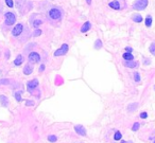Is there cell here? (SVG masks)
<instances>
[{
	"mask_svg": "<svg viewBox=\"0 0 155 143\" xmlns=\"http://www.w3.org/2000/svg\"><path fill=\"white\" fill-rule=\"evenodd\" d=\"M149 4L148 0H135L133 4V9L136 11H144Z\"/></svg>",
	"mask_w": 155,
	"mask_h": 143,
	"instance_id": "obj_1",
	"label": "cell"
},
{
	"mask_svg": "<svg viewBox=\"0 0 155 143\" xmlns=\"http://www.w3.org/2000/svg\"><path fill=\"white\" fill-rule=\"evenodd\" d=\"M62 16V11L57 8H53L49 11V17L53 20H58Z\"/></svg>",
	"mask_w": 155,
	"mask_h": 143,
	"instance_id": "obj_2",
	"label": "cell"
},
{
	"mask_svg": "<svg viewBox=\"0 0 155 143\" xmlns=\"http://www.w3.org/2000/svg\"><path fill=\"white\" fill-rule=\"evenodd\" d=\"M4 16H5V23L8 26H12V24L15 23V21H16V16H15V14L12 13V12L5 13Z\"/></svg>",
	"mask_w": 155,
	"mask_h": 143,
	"instance_id": "obj_3",
	"label": "cell"
},
{
	"mask_svg": "<svg viewBox=\"0 0 155 143\" xmlns=\"http://www.w3.org/2000/svg\"><path fill=\"white\" fill-rule=\"evenodd\" d=\"M68 45L67 43H64L62 46L59 49H57L55 52H54V56H62V55H65L67 52H68Z\"/></svg>",
	"mask_w": 155,
	"mask_h": 143,
	"instance_id": "obj_4",
	"label": "cell"
},
{
	"mask_svg": "<svg viewBox=\"0 0 155 143\" xmlns=\"http://www.w3.org/2000/svg\"><path fill=\"white\" fill-rule=\"evenodd\" d=\"M40 60V56L38 53L36 52H31L29 54V61L32 63V64H35V63H38Z\"/></svg>",
	"mask_w": 155,
	"mask_h": 143,
	"instance_id": "obj_5",
	"label": "cell"
},
{
	"mask_svg": "<svg viewBox=\"0 0 155 143\" xmlns=\"http://www.w3.org/2000/svg\"><path fill=\"white\" fill-rule=\"evenodd\" d=\"M37 85H38V81L35 78V79H32V81H30V82H28V84H27V88H28V91L29 92H33V90L37 87Z\"/></svg>",
	"mask_w": 155,
	"mask_h": 143,
	"instance_id": "obj_6",
	"label": "cell"
},
{
	"mask_svg": "<svg viewBox=\"0 0 155 143\" xmlns=\"http://www.w3.org/2000/svg\"><path fill=\"white\" fill-rule=\"evenodd\" d=\"M22 30H23V26L21 23H18V24H16L14 27V29L12 31V34L14 36H18V35H20L22 33Z\"/></svg>",
	"mask_w": 155,
	"mask_h": 143,
	"instance_id": "obj_7",
	"label": "cell"
},
{
	"mask_svg": "<svg viewBox=\"0 0 155 143\" xmlns=\"http://www.w3.org/2000/svg\"><path fill=\"white\" fill-rule=\"evenodd\" d=\"M74 130H75V133L78 135L83 136V137L86 136V129H85V127L82 126V125H75L74 126Z\"/></svg>",
	"mask_w": 155,
	"mask_h": 143,
	"instance_id": "obj_8",
	"label": "cell"
},
{
	"mask_svg": "<svg viewBox=\"0 0 155 143\" xmlns=\"http://www.w3.org/2000/svg\"><path fill=\"white\" fill-rule=\"evenodd\" d=\"M138 65V63L135 60H126L124 61V66L128 68H136Z\"/></svg>",
	"mask_w": 155,
	"mask_h": 143,
	"instance_id": "obj_9",
	"label": "cell"
},
{
	"mask_svg": "<svg viewBox=\"0 0 155 143\" xmlns=\"http://www.w3.org/2000/svg\"><path fill=\"white\" fill-rule=\"evenodd\" d=\"M132 20L135 21V22L140 23V22L144 20V18H142V16H141V15H139V14H134V15L132 16Z\"/></svg>",
	"mask_w": 155,
	"mask_h": 143,
	"instance_id": "obj_10",
	"label": "cell"
},
{
	"mask_svg": "<svg viewBox=\"0 0 155 143\" xmlns=\"http://www.w3.org/2000/svg\"><path fill=\"white\" fill-rule=\"evenodd\" d=\"M108 5H110V8H112L114 10H120V4H119V2L117 1V0H114V1L110 2Z\"/></svg>",
	"mask_w": 155,
	"mask_h": 143,
	"instance_id": "obj_11",
	"label": "cell"
},
{
	"mask_svg": "<svg viewBox=\"0 0 155 143\" xmlns=\"http://www.w3.org/2000/svg\"><path fill=\"white\" fill-rule=\"evenodd\" d=\"M90 27H91L90 22H89V21H86V22L82 26V28H81V32H82V33H86V32L90 29Z\"/></svg>",
	"mask_w": 155,
	"mask_h": 143,
	"instance_id": "obj_12",
	"label": "cell"
},
{
	"mask_svg": "<svg viewBox=\"0 0 155 143\" xmlns=\"http://www.w3.org/2000/svg\"><path fill=\"white\" fill-rule=\"evenodd\" d=\"M0 103H1L2 106L7 107L9 105V99L7 97H4V95H0Z\"/></svg>",
	"mask_w": 155,
	"mask_h": 143,
	"instance_id": "obj_13",
	"label": "cell"
},
{
	"mask_svg": "<svg viewBox=\"0 0 155 143\" xmlns=\"http://www.w3.org/2000/svg\"><path fill=\"white\" fill-rule=\"evenodd\" d=\"M32 71H33V68L31 67L30 65H27V66L23 68V73H25L26 75H29V74H31V73H32Z\"/></svg>",
	"mask_w": 155,
	"mask_h": 143,
	"instance_id": "obj_14",
	"label": "cell"
},
{
	"mask_svg": "<svg viewBox=\"0 0 155 143\" xmlns=\"http://www.w3.org/2000/svg\"><path fill=\"white\" fill-rule=\"evenodd\" d=\"M22 61H23V57H22L21 55H18V56L16 57V59L14 60V64H15L16 66H19V65H21V64H22Z\"/></svg>",
	"mask_w": 155,
	"mask_h": 143,
	"instance_id": "obj_15",
	"label": "cell"
},
{
	"mask_svg": "<svg viewBox=\"0 0 155 143\" xmlns=\"http://www.w3.org/2000/svg\"><path fill=\"white\" fill-rule=\"evenodd\" d=\"M123 58H124L126 60H133L134 59V56L132 55V53L126 52V53H123Z\"/></svg>",
	"mask_w": 155,
	"mask_h": 143,
	"instance_id": "obj_16",
	"label": "cell"
},
{
	"mask_svg": "<svg viewBox=\"0 0 155 143\" xmlns=\"http://www.w3.org/2000/svg\"><path fill=\"white\" fill-rule=\"evenodd\" d=\"M138 107V103H131L129 106H128V110L129 111H135Z\"/></svg>",
	"mask_w": 155,
	"mask_h": 143,
	"instance_id": "obj_17",
	"label": "cell"
},
{
	"mask_svg": "<svg viewBox=\"0 0 155 143\" xmlns=\"http://www.w3.org/2000/svg\"><path fill=\"white\" fill-rule=\"evenodd\" d=\"M146 26L148 28H150L152 26V17H151V16H148V17L146 18Z\"/></svg>",
	"mask_w": 155,
	"mask_h": 143,
	"instance_id": "obj_18",
	"label": "cell"
},
{
	"mask_svg": "<svg viewBox=\"0 0 155 143\" xmlns=\"http://www.w3.org/2000/svg\"><path fill=\"white\" fill-rule=\"evenodd\" d=\"M139 127H140V124H139L138 122H135V123L133 124V127H132V130H133V132H137V130L139 129Z\"/></svg>",
	"mask_w": 155,
	"mask_h": 143,
	"instance_id": "obj_19",
	"label": "cell"
},
{
	"mask_svg": "<svg viewBox=\"0 0 155 143\" xmlns=\"http://www.w3.org/2000/svg\"><path fill=\"white\" fill-rule=\"evenodd\" d=\"M134 81L135 82H140V74H139V72H134Z\"/></svg>",
	"mask_w": 155,
	"mask_h": 143,
	"instance_id": "obj_20",
	"label": "cell"
},
{
	"mask_svg": "<svg viewBox=\"0 0 155 143\" xmlns=\"http://www.w3.org/2000/svg\"><path fill=\"white\" fill-rule=\"evenodd\" d=\"M41 23H43V21H41L40 19H36V20L33 21V27H34V28H38Z\"/></svg>",
	"mask_w": 155,
	"mask_h": 143,
	"instance_id": "obj_21",
	"label": "cell"
},
{
	"mask_svg": "<svg viewBox=\"0 0 155 143\" xmlns=\"http://www.w3.org/2000/svg\"><path fill=\"white\" fill-rule=\"evenodd\" d=\"M150 52H151V54L152 55H154L155 56V43L153 42V43H151V46H150Z\"/></svg>",
	"mask_w": 155,
	"mask_h": 143,
	"instance_id": "obj_22",
	"label": "cell"
},
{
	"mask_svg": "<svg viewBox=\"0 0 155 143\" xmlns=\"http://www.w3.org/2000/svg\"><path fill=\"white\" fill-rule=\"evenodd\" d=\"M121 138H122L121 133H120V132H116V133H115V136H114V139H115V140H120Z\"/></svg>",
	"mask_w": 155,
	"mask_h": 143,
	"instance_id": "obj_23",
	"label": "cell"
},
{
	"mask_svg": "<svg viewBox=\"0 0 155 143\" xmlns=\"http://www.w3.org/2000/svg\"><path fill=\"white\" fill-rule=\"evenodd\" d=\"M48 140H49L50 142H55V141L57 140V138H56V136H54V135H49V136H48Z\"/></svg>",
	"mask_w": 155,
	"mask_h": 143,
	"instance_id": "obj_24",
	"label": "cell"
},
{
	"mask_svg": "<svg viewBox=\"0 0 155 143\" xmlns=\"http://www.w3.org/2000/svg\"><path fill=\"white\" fill-rule=\"evenodd\" d=\"M15 99L17 100V102H21V92H16V93H15Z\"/></svg>",
	"mask_w": 155,
	"mask_h": 143,
	"instance_id": "obj_25",
	"label": "cell"
},
{
	"mask_svg": "<svg viewBox=\"0 0 155 143\" xmlns=\"http://www.w3.org/2000/svg\"><path fill=\"white\" fill-rule=\"evenodd\" d=\"M101 47H102V42H101V40H100V39L96 40V43H95V48H97V49H100Z\"/></svg>",
	"mask_w": 155,
	"mask_h": 143,
	"instance_id": "obj_26",
	"label": "cell"
},
{
	"mask_svg": "<svg viewBox=\"0 0 155 143\" xmlns=\"http://www.w3.org/2000/svg\"><path fill=\"white\" fill-rule=\"evenodd\" d=\"M5 3L8 4V7H9V8H13V5H14L13 0H5Z\"/></svg>",
	"mask_w": 155,
	"mask_h": 143,
	"instance_id": "obj_27",
	"label": "cell"
},
{
	"mask_svg": "<svg viewBox=\"0 0 155 143\" xmlns=\"http://www.w3.org/2000/svg\"><path fill=\"white\" fill-rule=\"evenodd\" d=\"M40 34H41V30H39V29H38V30H36V31L34 32V33H33V35H34V36H39Z\"/></svg>",
	"mask_w": 155,
	"mask_h": 143,
	"instance_id": "obj_28",
	"label": "cell"
},
{
	"mask_svg": "<svg viewBox=\"0 0 155 143\" xmlns=\"http://www.w3.org/2000/svg\"><path fill=\"white\" fill-rule=\"evenodd\" d=\"M147 117H148V114H147V113H142V114L140 115V118H141V119H146Z\"/></svg>",
	"mask_w": 155,
	"mask_h": 143,
	"instance_id": "obj_29",
	"label": "cell"
},
{
	"mask_svg": "<svg viewBox=\"0 0 155 143\" xmlns=\"http://www.w3.org/2000/svg\"><path fill=\"white\" fill-rule=\"evenodd\" d=\"M33 104H34V103H33L32 101H27V103H26V105H27V106H32Z\"/></svg>",
	"mask_w": 155,
	"mask_h": 143,
	"instance_id": "obj_30",
	"label": "cell"
},
{
	"mask_svg": "<svg viewBox=\"0 0 155 143\" xmlns=\"http://www.w3.org/2000/svg\"><path fill=\"white\" fill-rule=\"evenodd\" d=\"M126 50H127V52H130V53H131L133 49H132V48H130V47H127V48H126Z\"/></svg>",
	"mask_w": 155,
	"mask_h": 143,
	"instance_id": "obj_31",
	"label": "cell"
},
{
	"mask_svg": "<svg viewBox=\"0 0 155 143\" xmlns=\"http://www.w3.org/2000/svg\"><path fill=\"white\" fill-rule=\"evenodd\" d=\"M44 69H45V66H44V65H41V66H40V68H39V71L41 72V71H44Z\"/></svg>",
	"mask_w": 155,
	"mask_h": 143,
	"instance_id": "obj_32",
	"label": "cell"
},
{
	"mask_svg": "<svg viewBox=\"0 0 155 143\" xmlns=\"http://www.w3.org/2000/svg\"><path fill=\"white\" fill-rule=\"evenodd\" d=\"M121 143H133V142H132V141H123V140H122Z\"/></svg>",
	"mask_w": 155,
	"mask_h": 143,
	"instance_id": "obj_33",
	"label": "cell"
},
{
	"mask_svg": "<svg viewBox=\"0 0 155 143\" xmlns=\"http://www.w3.org/2000/svg\"><path fill=\"white\" fill-rule=\"evenodd\" d=\"M1 83H4V84H7V83H9V81H7V79H2V81H1Z\"/></svg>",
	"mask_w": 155,
	"mask_h": 143,
	"instance_id": "obj_34",
	"label": "cell"
},
{
	"mask_svg": "<svg viewBox=\"0 0 155 143\" xmlns=\"http://www.w3.org/2000/svg\"><path fill=\"white\" fill-rule=\"evenodd\" d=\"M86 2H87L88 4H90V3H91V0H86Z\"/></svg>",
	"mask_w": 155,
	"mask_h": 143,
	"instance_id": "obj_35",
	"label": "cell"
},
{
	"mask_svg": "<svg viewBox=\"0 0 155 143\" xmlns=\"http://www.w3.org/2000/svg\"><path fill=\"white\" fill-rule=\"evenodd\" d=\"M154 89H155V86H154Z\"/></svg>",
	"mask_w": 155,
	"mask_h": 143,
	"instance_id": "obj_36",
	"label": "cell"
},
{
	"mask_svg": "<svg viewBox=\"0 0 155 143\" xmlns=\"http://www.w3.org/2000/svg\"><path fill=\"white\" fill-rule=\"evenodd\" d=\"M154 143H155V141H154Z\"/></svg>",
	"mask_w": 155,
	"mask_h": 143,
	"instance_id": "obj_37",
	"label": "cell"
}]
</instances>
